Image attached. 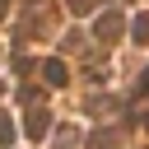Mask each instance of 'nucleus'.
<instances>
[{
	"instance_id": "1",
	"label": "nucleus",
	"mask_w": 149,
	"mask_h": 149,
	"mask_svg": "<svg viewBox=\"0 0 149 149\" xmlns=\"http://www.w3.org/2000/svg\"><path fill=\"white\" fill-rule=\"evenodd\" d=\"M47 126H51V116H47V112H33V116H28V135H42Z\"/></svg>"
},
{
	"instance_id": "2",
	"label": "nucleus",
	"mask_w": 149,
	"mask_h": 149,
	"mask_svg": "<svg viewBox=\"0 0 149 149\" xmlns=\"http://www.w3.org/2000/svg\"><path fill=\"white\" fill-rule=\"evenodd\" d=\"M47 84H65V65L61 61H47Z\"/></svg>"
},
{
	"instance_id": "3",
	"label": "nucleus",
	"mask_w": 149,
	"mask_h": 149,
	"mask_svg": "<svg viewBox=\"0 0 149 149\" xmlns=\"http://www.w3.org/2000/svg\"><path fill=\"white\" fill-rule=\"evenodd\" d=\"M135 37H140V42H149V14H140V19H135Z\"/></svg>"
},
{
	"instance_id": "4",
	"label": "nucleus",
	"mask_w": 149,
	"mask_h": 149,
	"mask_svg": "<svg viewBox=\"0 0 149 149\" xmlns=\"http://www.w3.org/2000/svg\"><path fill=\"white\" fill-rule=\"evenodd\" d=\"M9 135H14V130H9V121H5V116H0V144H5V140H9Z\"/></svg>"
}]
</instances>
